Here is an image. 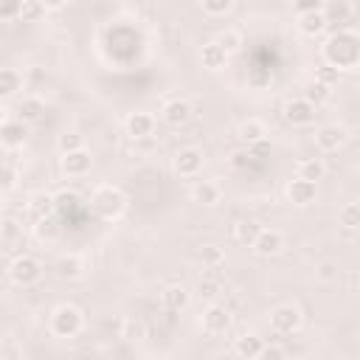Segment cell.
Returning a JSON list of instances; mask_svg holds the SVG:
<instances>
[{"label":"cell","instance_id":"obj_1","mask_svg":"<svg viewBox=\"0 0 360 360\" xmlns=\"http://www.w3.org/2000/svg\"><path fill=\"white\" fill-rule=\"evenodd\" d=\"M324 59H326V65H335L341 71L357 68L360 65V34L355 32L333 34L324 45Z\"/></svg>","mask_w":360,"mask_h":360},{"label":"cell","instance_id":"obj_2","mask_svg":"<svg viewBox=\"0 0 360 360\" xmlns=\"http://www.w3.org/2000/svg\"><path fill=\"white\" fill-rule=\"evenodd\" d=\"M124 205H127V197H124L122 189H115V186H99L93 192V197H90V208L104 220H115L124 212Z\"/></svg>","mask_w":360,"mask_h":360},{"label":"cell","instance_id":"obj_3","mask_svg":"<svg viewBox=\"0 0 360 360\" xmlns=\"http://www.w3.org/2000/svg\"><path fill=\"white\" fill-rule=\"evenodd\" d=\"M82 324H85L82 313L76 307H71V304H63V307H56L54 315H51V333L56 338H74V335L82 333Z\"/></svg>","mask_w":360,"mask_h":360},{"label":"cell","instance_id":"obj_4","mask_svg":"<svg viewBox=\"0 0 360 360\" xmlns=\"http://www.w3.org/2000/svg\"><path fill=\"white\" fill-rule=\"evenodd\" d=\"M40 273H43V267H40V262H37L34 256H17V259L12 262V267H9L12 282L20 284V287L34 284V282L40 279Z\"/></svg>","mask_w":360,"mask_h":360},{"label":"cell","instance_id":"obj_5","mask_svg":"<svg viewBox=\"0 0 360 360\" xmlns=\"http://www.w3.org/2000/svg\"><path fill=\"white\" fill-rule=\"evenodd\" d=\"M270 324H273L276 335H293L295 329L302 326V313H298V307H293V304H282L270 313Z\"/></svg>","mask_w":360,"mask_h":360},{"label":"cell","instance_id":"obj_6","mask_svg":"<svg viewBox=\"0 0 360 360\" xmlns=\"http://www.w3.org/2000/svg\"><path fill=\"white\" fill-rule=\"evenodd\" d=\"M284 118L295 127H307L315 122V104L304 96V99H290L284 104Z\"/></svg>","mask_w":360,"mask_h":360},{"label":"cell","instance_id":"obj_7","mask_svg":"<svg viewBox=\"0 0 360 360\" xmlns=\"http://www.w3.org/2000/svg\"><path fill=\"white\" fill-rule=\"evenodd\" d=\"M203 329L208 335H225L231 329V313L220 304H208V310L203 313Z\"/></svg>","mask_w":360,"mask_h":360},{"label":"cell","instance_id":"obj_8","mask_svg":"<svg viewBox=\"0 0 360 360\" xmlns=\"http://www.w3.org/2000/svg\"><path fill=\"white\" fill-rule=\"evenodd\" d=\"M315 197H318V183H313V180H304L295 175V180L287 183V200L293 205H310L315 203Z\"/></svg>","mask_w":360,"mask_h":360},{"label":"cell","instance_id":"obj_9","mask_svg":"<svg viewBox=\"0 0 360 360\" xmlns=\"http://www.w3.org/2000/svg\"><path fill=\"white\" fill-rule=\"evenodd\" d=\"M282 248H284V236L276 228H262V234L256 236V243H254V251L259 256H276Z\"/></svg>","mask_w":360,"mask_h":360},{"label":"cell","instance_id":"obj_10","mask_svg":"<svg viewBox=\"0 0 360 360\" xmlns=\"http://www.w3.org/2000/svg\"><path fill=\"white\" fill-rule=\"evenodd\" d=\"M315 144L324 149V153H335L346 144V130L338 127V124H324L318 133H315Z\"/></svg>","mask_w":360,"mask_h":360},{"label":"cell","instance_id":"obj_11","mask_svg":"<svg viewBox=\"0 0 360 360\" xmlns=\"http://www.w3.org/2000/svg\"><path fill=\"white\" fill-rule=\"evenodd\" d=\"M175 169H177V175H183V177H192V175H197L200 169H203V153L200 149H180V153L175 155Z\"/></svg>","mask_w":360,"mask_h":360},{"label":"cell","instance_id":"obj_12","mask_svg":"<svg viewBox=\"0 0 360 360\" xmlns=\"http://www.w3.org/2000/svg\"><path fill=\"white\" fill-rule=\"evenodd\" d=\"M90 166H93V158H90V153H85V149H76V153L63 155V172L71 175V177H82V175H87Z\"/></svg>","mask_w":360,"mask_h":360},{"label":"cell","instance_id":"obj_13","mask_svg":"<svg viewBox=\"0 0 360 360\" xmlns=\"http://www.w3.org/2000/svg\"><path fill=\"white\" fill-rule=\"evenodd\" d=\"M228 51L217 43V40H212V43H205L203 45V51H200V59H203V68H208V71H220V68H225V63H228Z\"/></svg>","mask_w":360,"mask_h":360},{"label":"cell","instance_id":"obj_14","mask_svg":"<svg viewBox=\"0 0 360 360\" xmlns=\"http://www.w3.org/2000/svg\"><path fill=\"white\" fill-rule=\"evenodd\" d=\"M189 118H192V104L183 99H172L164 107V122L169 127H183V124H189Z\"/></svg>","mask_w":360,"mask_h":360},{"label":"cell","instance_id":"obj_15","mask_svg":"<svg viewBox=\"0 0 360 360\" xmlns=\"http://www.w3.org/2000/svg\"><path fill=\"white\" fill-rule=\"evenodd\" d=\"M161 302H164V310H166V313H183V310L189 307V293H186V287L172 284V287L164 290Z\"/></svg>","mask_w":360,"mask_h":360},{"label":"cell","instance_id":"obj_16","mask_svg":"<svg viewBox=\"0 0 360 360\" xmlns=\"http://www.w3.org/2000/svg\"><path fill=\"white\" fill-rule=\"evenodd\" d=\"M153 130H155V118L149 113H133L127 118V135L130 138H146V135H153Z\"/></svg>","mask_w":360,"mask_h":360},{"label":"cell","instance_id":"obj_17","mask_svg":"<svg viewBox=\"0 0 360 360\" xmlns=\"http://www.w3.org/2000/svg\"><path fill=\"white\" fill-rule=\"evenodd\" d=\"M25 135H28V130H25V122H3V127H0V141H3V146L6 149H14V146H20L23 141H25Z\"/></svg>","mask_w":360,"mask_h":360},{"label":"cell","instance_id":"obj_18","mask_svg":"<svg viewBox=\"0 0 360 360\" xmlns=\"http://www.w3.org/2000/svg\"><path fill=\"white\" fill-rule=\"evenodd\" d=\"M192 200L200 205H214V203H220V186L212 183V180H200L192 189Z\"/></svg>","mask_w":360,"mask_h":360},{"label":"cell","instance_id":"obj_19","mask_svg":"<svg viewBox=\"0 0 360 360\" xmlns=\"http://www.w3.org/2000/svg\"><path fill=\"white\" fill-rule=\"evenodd\" d=\"M234 352H236L239 357H248V360L262 357V352H265V341H262L259 335H243V338H236Z\"/></svg>","mask_w":360,"mask_h":360},{"label":"cell","instance_id":"obj_20","mask_svg":"<svg viewBox=\"0 0 360 360\" xmlns=\"http://www.w3.org/2000/svg\"><path fill=\"white\" fill-rule=\"evenodd\" d=\"M329 23H326V14H324V9L321 12H310V14H302V20H298V28H302V34H307V37H318L324 28H326Z\"/></svg>","mask_w":360,"mask_h":360},{"label":"cell","instance_id":"obj_21","mask_svg":"<svg viewBox=\"0 0 360 360\" xmlns=\"http://www.w3.org/2000/svg\"><path fill=\"white\" fill-rule=\"evenodd\" d=\"M265 135H267V127L259 122V118H248V122L239 127V138H243L248 146H254V144H262L265 141Z\"/></svg>","mask_w":360,"mask_h":360},{"label":"cell","instance_id":"obj_22","mask_svg":"<svg viewBox=\"0 0 360 360\" xmlns=\"http://www.w3.org/2000/svg\"><path fill=\"white\" fill-rule=\"evenodd\" d=\"M259 234H262V225L254 223V220H239L234 225V239L236 243H243V245H254Z\"/></svg>","mask_w":360,"mask_h":360},{"label":"cell","instance_id":"obj_23","mask_svg":"<svg viewBox=\"0 0 360 360\" xmlns=\"http://www.w3.org/2000/svg\"><path fill=\"white\" fill-rule=\"evenodd\" d=\"M28 212H32L34 220H43V217H51L56 212V200L51 194H34L32 203H28Z\"/></svg>","mask_w":360,"mask_h":360},{"label":"cell","instance_id":"obj_24","mask_svg":"<svg viewBox=\"0 0 360 360\" xmlns=\"http://www.w3.org/2000/svg\"><path fill=\"white\" fill-rule=\"evenodd\" d=\"M43 113H45V104H43L40 99H23V102H20V107H17L20 122H25V124L40 122V118H43Z\"/></svg>","mask_w":360,"mask_h":360},{"label":"cell","instance_id":"obj_25","mask_svg":"<svg viewBox=\"0 0 360 360\" xmlns=\"http://www.w3.org/2000/svg\"><path fill=\"white\" fill-rule=\"evenodd\" d=\"M20 87H23V79H20V74L14 68H3V71H0V96L9 99V96L17 93Z\"/></svg>","mask_w":360,"mask_h":360},{"label":"cell","instance_id":"obj_26","mask_svg":"<svg viewBox=\"0 0 360 360\" xmlns=\"http://www.w3.org/2000/svg\"><path fill=\"white\" fill-rule=\"evenodd\" d=\"M56 276L59 279H79L82 276V259L79 256H63L56 262Z\"/></svg>","mask_w":360,"mask_h":360},{"label":"cell","instance_id":"obj_27","mask_svg":"<svg viewBox=\"0 0 360 360\" xmlns=\"http://www.w3.org/2000/svg\"><path fill=\"white\" fill-rule=\"evenodd\" d=\"M324 175H326V166L318 158H307V161L298 164V177H304V180L318 183V180H324Z\"/></svg>","mask_w":360,"mask_h":360},{"label":"cell","instance_id":"obj_28","mask_svg":"<svg viewBox=\"0 0 360 360\" xmlns=\"http://www.w3.org/2000/svg\"><path fill=\"white\" fill-rule=\"evenodd\" d=\"M307 99L318 107V104H326L329 99H333V87H329V85H324V82H313L310 87H307Z\"/></svg>","mask_w":360,"mask_h":360},{"label":"cell","instance_id":"obj_29","mask_svg":"<svg viewBox=\"0 0 360 360\" xmlns=\"http://www.w3.org/2000/svg\"><path fill=\"white\" fill-rule=\"evenodd\" d=\"M56 212H63V214H74V212H79V194L76 192H59L56 197Z\"/></svg>","mask_w":360,"mask_h":360},{"label":"cell","instance_id":"obj_30","mask_svg":"<svg viewBox=\"0 0 360 360\" xmlns=\"http://www.w3.org/2000/svg\"><path fill=\"white\" fill-rule=\"evenodd\" d=\"M341 225L346 231H357L360 228V203H349L341 208Z\"/></svg>","mask_w":360,"mask_h":360},{"label":"cell","instance_id":"obj_31","mask_svg":"<svg viewBox=\"0 0 360 360\" xmlns=\"http://www.w3.org/2000/svg\"><path fill=\"white\" fill-rule=\"evenodd\" d=\"M45 14V3L43 0H25L23 9H20V20L23 23H37Z\"/></svg>","mask_w":360,"mask_h":360},{"label":"cell","instance_id":"obj_32","mask_svg":"<svg viewBox=\"0 0 360 360\" xmlns=\"http://www.w3.org/2000/svg\"><path fill=\"white\" fill-rule=\"evenodd\" d=\"M34 231H37L40 239H45V243H54V239L59 236V223L54 217H43V220H37Z\"/></svg>","mask_w":360,"mask_h":360},{"label":"cell","instance_id":"obj_33","mask_svg":"<svg viewBox=\"0 0 360 360\" xmlns=\"http://www.w3.org/2000/svg\"><path fill=\"white\" fill-rule=\"evenodd\" d=\"M324 14H326V23H346L349 14H352V6L346 3V0H338V3H333Z\"/></svg>","mask_w":360,"mask_h":360},{"label":"cell","instance_id":"obj_34","mask_svg":"<svg viewBox=\"0 0 360 360\" xmlns=\"http://www.w3.org/2000/svg\"><path fill=\"white\" fill-rule=\"evenodd\" d=\"M200 259H203V265H205V267H212V270H214V267H220V265H223L225 254H223L217 245H205V248L200 251Z\"/></svg>","mask_w":360,"mask_h":360},{"label":"cell","instance_id":"obj_35","mask_svg":"<svg viewBox=\"0 0 360 360\" xmlns=\"http://www.w3.org/2000/svg\"><path fill=\"white\" fill-rule=\"evenodd\" d=\"M217 43H220L228 54H234V51L243 48V37H239L236 32H231V28H225V32H220V34H217Z\"/></svg>","mask_w":360,"mask_h":360},{"label":"cell","instance_id":"obj_36","mask_svg":"<svg viewBox=\"0 0 360 360\" xmlns=\"http://www.w3.org/2000/svg\"><path fill=\"white\" fill-rule=\"evenodd\" d=\"M197 295L203 298V302H217V295H220V284L214 282V279H203L200 284H197Z\"/></svg>","mask_w":360,"mask_h":360},{"label":"cell","instance_id":"obj_37","mask_svg":"<svg viewBox=\"0 0 360 360\" xmlns=\"http://www.w3.org/2000/svg\"><path fill=\"white\" fill-rule=\"evenodd\" d=\"M76 149H82V135H79V133L59 135V153L68 155V153H76Z\"/></svg>","mask_w":360,"mask_h":360},{"label":"cell","instance_id":"obj_38","mask_svg":"<svg viewBox=\"0 0 360 360\" xmlns=\"http://www.w3.org/2000/svg\"><path fill=\"white\" fill-rule=\"evenodd\" d=\"M23 3H25V0H0V17H3V20H14V17H20Z\"/></svg>","mask_w":360,"mask_h":360},{"label":"cell","instance_id":"obj_39","mask_svg":"<svg viewBox=\"0 0 360 360\" xmlns=\"http://www.w3.org/2000/svg\"><path fill=\"white\" fill-rule=\"evenodd\" d=\"M231 6H234V0H203V9H205L208 14H214V17L225 14Z\"/></svg>","mask_w":360,"mask_h":360},{"label":"cell","instance_id":"obj_40","mask_svg":"<svg viewBox=\"0 0 360 360\" xmlns=\"http://www.w3.org/2000/svg\"><path fill=\"white\" fill-rule=\"evenodd\" d=\"M315 79H318V82H324V85H329V87H333V85H335V82L341 79V68H335V65H324V68H318Z\"/></svg>","mask_w":360,"mask_h":360},{"label":"cell","instance_id":"obj_41","mask_svg":"<svg viewBox=\"0 0 360 360\" xmlns=\"http://www.w3.org/2000/svg\"><path fill=\"white\" fill-rule=\"evenodd\" d=\"M293 9L302 14H310V12H321V0H293Z\"/></svg>","mask_w":360,"mask_h":360},{"label":"cell","instance_id":"obj_42","mask_svg":"<svg viewBox=\"0 0 360 360\" xmlns=\"http://www.w3.org/2000/svg\"><path fill=\"white\" fill-rule=\"evenodd\" d=\"M335 276H338V265H335V262H321V265H318V279L333 282Z\"/></svg>","mask_w":360,"mask_h":360},{"label":"cell","instance_id":"obj_43","mask_svg":"<svg viewBox=\"0 0 360 360\" xmlns=\"http://www.w3.org/2000/svg\"><path fill=\"white\" fill-rule=\"evenodd\" d=\"M14 180H17V177H14V169H12V164H6V166H3V192H12V189H14Z\"/></svg>","mask_w":360,"mask_h":360},{"label":"cell","instance_id":"obj_44","mask_svg":"<svg viewBox=\"0 0 360 360\" xmlns=\"http://www.w3.org/2000/svg\"><path fill=\"white\" fill-rule=\"evenodd\" d=\"M262 357H265V360H282V357H284V349H282V346H265Z\"/></svg>","mask_w":360,"mask_h":360},{"label":"cell","instance_id":"obj_45","mask_svg":"<svg viewBox=\"0 0 360 360\" xmlns=\"http://www.w3.org/2000/svg\"><path fill=\"white\" fill-rule=\"evenodd\" d=\"M0 357H3V360H17V357H20V352H17V349H12V346H6L3 352H0Z\"/></svg>","mask_w":360,"mask_h":360},{"label":"cell","instance_id":"obj_46","mask_svg":"<svg viewBox=\"0 0 360 360\" xmlns=\"http://www.w3.org/2000/svg\"><path fill=\"white\" fill-rule=\"evenodd\" d=\"M14 234H17V225H14L12 220H6V228H3V236H6V239H12Z\"/></svg>","mask_w":360,"mask_h":360},{"label":"cell","instance_id":"obj_47","mask_svg":"<svg viewBox=\"0 0 360 360\" xmlns=\"http://www.w3.org/2000/svg\"><path fill=\"white\" fill-rule=\"evenodd\" d=\"M45 9H63L65 6V0H43Z\"/></svg>","mask_w":360,"mask_h":360}]
</instances>
